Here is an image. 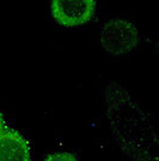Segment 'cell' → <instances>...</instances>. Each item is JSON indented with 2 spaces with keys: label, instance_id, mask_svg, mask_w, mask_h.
Here are the masks:
<instances>
[{
  "label": "cell",
  "instance_id": "277c9868",
  "mask_svg": "<svg viewBox=\"0 0 159 161\" xmlns=\"http://www.w3.org/2000/svg\"><path fill=\"white\" fill-rule=\"evenodd\" d=\"M0 161H31L28 142L12 129L0 135Z\"/></svg>",
  "mask_w": 159,
  "mask_h": 161
},
{
  "label": "cell",
  "instance_id": "3957f363",
  "mask_svg": "<svg viewBox=\"0 0 159 161\" xmlns=\"http://www.w3.org/2000/svg\"><path fill=\"white\" fill-rule=\"evenodd\" d=\"M96 6V0H50V14L62 27H80L92 19Z\"/></svg>",
  "mask_w": 159,
  "mask_h": 161
},
{
  "label": "cell",
  "instance_id": "6da1fadb",
  "mask_svg": "<svg viewBox=\"0 0 159 161\" xmlns=\"http://www.w3.org/2000/svg\"><path fill=\"white\" fill-rule=\"evenodd\" d=\"M106 114L122 149L135 161H159V137L145 112L125 88L105 89Z\"/></svg>",
  "mask_w": 159,
  "mask_h": 161
},
{
  "label": "cell",
  "instance_id": "52a82bcc",
  "mask_svg": "<svg viewBox=\"0 0 159 161\" xmlns=\"http://www.w3.org/2000/svg\"><path fill=\"white\" fill-rule=\"evenodd\" d=\"M157 47L159 48V40H158V42H157Z\"/></svg>",
  "mask_w": 159,
  "mask_h": 161
},
{
  "label": "cell",
  "instance_id": "7a4b0ae2",
  "mask_svg": "<svg viewBox=\"0 0 159 161\" xmlns=\"http://www.w3.org/2000/svg\"><path fill=\"white\" fill-rule=\"evenodd\" d=\"M140 33L136 25L125 18H111L100 33V43L108 54L115 57L131 53L138 47Z\"/></svg>",
  "mask_w": 159,
  "mask_h": 161
},
{
  "label": "cell",
  "instance_id": "5b68a950",
  "mask_svg": "<svg viewBox=\"0 0 159 161\" xmlns=\"http://www.w3.org/2000/svg\"><path fill=\"white\" fill-rule=\"evenodd\" d=\"M44 161H78L74 155L69 154V153H55V154H50L47 156Z\"/></svg>",
  "mask_w": 159,
  "mask_h": 161
},
{
  "label": "cell",
  "instance_id": "8992f818",
  "mask_svg": "<svg viewBox=\"0 0 159 161\" xmlns=\"http://www.w3.org/2000/svg\"><path fill=\"white\" fill-rule=\"evenodd\" d=\"M4 130H5V121H4V118L0 113V135L4 132Z\"/></svg>",
  "mask_w": 159,
  "mask_h": 161
}]
</instances>
